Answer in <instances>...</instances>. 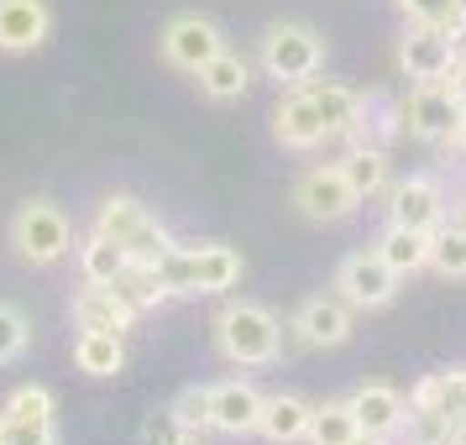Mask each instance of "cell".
I'll return each instance as SVG.
<instances>
[{
  "label": "cell",
  "mask_w": 466,
  "mask_h": 445,
  "mask_svg": "<svg viewBox=\"0 0 466 445\" xmlns=\"http://www.w3.org/2000/svg\"><path fill=\"white\" fill-rule=\"evenodd\" d=\"M215 346L236 367H273L278 351H283V325H278V315L268 304L236 298V304H226L215 315Z\"/></svg>",
  "instance_id": "6da1fadb"
},
{
  "label": "cell",
  "mask_w": 466,
  "mask_h": 445,
  "mask_svg": "<svg viewBox=\"0 0 466 445\" xmlns=\"http://www.w3.org/2000/svg\"><path fill=\"white\" fill-rule=\"evenodd\" d=\"M257 64L268 79L278 85H309L325 64V37H319L309 22H273L262 32V47H257Z\"/></svg>",
  "instance_id": "7a4b0ae2"
},
{
  "label": "cell",
  "mask_w": 466,
  "mask_h": 445,
  "mask_svg": "<svg viewBox=\"0 0 466 445\" xmlns=\"http://www.w3.org/2000/svg\"><path fill=\"white\" fill-rule=\"evenodd\" d=\"M11 247L32 268H53L74 247V226H68V215L53 199H26L16 210V220H11Z\"/></svg>",
  "instance_id": "3957f363"
},
{
  "label": "cell",
  "mask_w": 466,
  "mask_h": 445,
  "mask_svg": "<svg viewBox=\"0 0 466 445\" xmlns=\"http://www.w3.org/2000/svg\"><path fill=\"white\" fill-rule=\"evenodd\" d=\"M456 47H461V37H451V32H441V26H414L409 22V32L399 37L403 79H414V85H445L451 68H456V58H461Z\"/></svg>",
  "instance_id": "277c9868"
},
{
  "label": "cell",
  "mask_w": 466,
  "mask_h": 445,
  "mask_svg": "<svg viewBox=\"0 0 466 445\" xmlns=\"http://www.w3.org/2000/svg\"><path fill=\"white\" fill-rule=\"evenodd\" d=\"M336 294L346 298L351 309H388L393 294H399V273L378 257V247H372V252H351L336 268Z\"/></svg>",
  "instance_id": "5b68a950"
},
{
  "label": "cell",
  "mask_w": 466,
  "mask_h": 445,
  "mask_svg": "<svg viewBox=\"0 0 466 445\" xmlns=\"http://www.w3.org/2000/svg\"><path fill=\"white\" fill-rule=\"evenodd\" d=\"M0 414H5L11 445H58V399L43 382H22Z\"/></svg>",
  "instance_id": "8992f818"
},
{
  "label": "cell",
  "mask_w": 466,
  "mask_h": 445,
  "mask_svg": "<svg viewBox=\"0 0 466 445\" xmlns=\"http://www.w3.org/2000/svg\"><path fill=\"white\" fill-rule=\"evenodd\" d=\"M403 131L420 137V142H451L456 121H461V100L451 95V85H414L409 100L399 106Z\"/></svg>",
  "instance_id": "52a82bcc"
},
{
  "label": "cell",
  "mask_w": 466,
  "mask_h": 445,
  "mask_svg": "<svg viewBox=\"0 0 466 445\" xmlns=\"http://www.w3.org/2000/svg\"><path fill=\"white\" fill-rule=\"evenodd\" d=\"M163 58H168L173 68H184V74H199V68L210 64L215 53L226 47V32L210 22V16H199V11H189V16H173L168 26H163Z\"/></svg>",
  "instance_id": "ba28073f"
},
{
  "label": "cell",
  "mask_w": 466,
  "mask_h": 445,
  "mask_svg": "<svg viewBox=\"0 0 466 445\" xmlns=\"http://www.w3.org/2000/svg\"><path fill=\"white\" fill-rule=\"evenodd\" d=\"M294 205H299V215H304V220L330 226V220H346L361 199H357V189L346 184L340 163H330V168H309L304 178H299V184H294Z\"/></svg>",
  "instance_id": "9c48e42d"
},
{
  "label": "cell",
  "mask_w": 466,
  "mask_h": 445,
  "mask_svg": "<svg viewBox=\"0 0 466 445\" xmlns=\"http://www.w3.org/2000/svg\"><path fill=\"white\" fill-rule=\"evenodd\" d=\"M388 226H409V231H435L445 226V189L430 173H409L388 189Z\"/></svg>",
  "instance_id": "30bf717a"
},
{
  "label": "cell",
  "mask_w": 466,
  "mask_h": 445,
  "mask_svg": "<svg viewBox=\"0 0 466 445\" xmlns=\"http://www.w3.org/2000/svg\"><path fill=\"white\" fill-rule=\"evenodd\" d=\"M273 137H278L289 152H315L319 142H330V137H325V121H319L315 95H309L304 85H294L283 100H278V110H273Z\"/></svg>",
  "instance_id": "8fae6325"
},
{
  "label": "cell",
  "mask_w": 466,
  "mask_h": 445,
  "mask_svg": "<svg viewBox=\"0 0 466 445\" xmlns=\"http://www.w3.org/2000/svg\"><path fill=\"white\" fill-rule=\"evenodd\" d=\"M53 37L47 0H0V53H37Z\"/></svg>",
  "instance_id": "7c38bea8"
},
{
  "label": "cell",
  "mask_w": 466,
  "mask_h": 445,
  "mask_svg": "<svg viewBox=\"0 0 466 445\" xmlns=\"http://www.w3.org/2000/svg\"><path fill=\"white\" fill-rule=\"evenodd\" d=\"M294 330L304 346H340V340H351V304L340 294L304 298L294 315Z\"/></svg>",
  "instance_id": "4fadbf2b"
},
{
  "label": "cell",
  "mask_w": 466,
  "mask_h": 445,
  "mask_svg": "<svg viewBox=\"0 0 466 445\" xmlns=\"http://www.w3.org/2000/svg\"><path fill=\"white\" fill-rule=\"evenodd\" d=\"M74 325L79 330H116V336H127L137 325V309L116 294V283H85L74 294Z\"/></svg>",
  "instance_id": "5bb4252c"
},
{
  "label": "cell",
  "mask_w": 466,
  "mask_h": 445,
  "mask_svg": "<svg viewBox=\"0 0 466 445\" xmlns=\"http://www.w3.org/2000/svg\"><path fill=\"white\" fill-rule=\"evenodd\" d=\"M351 414H357V424L372 430V435H403V424H409V399H403L393 382H361L357 393H351Z\"/></svg>",
  "instance_id": "9a60e30c"
},
{
  "label": "cell",
  "mask_w": 466,
  "mask_h": 445,
  "mask_svg": "<svg viewBox=\"0 0 466 445\" xmlns=\"http://www.w3.org/2000/svg\"><path fill=\"white\" fill-rule=\"evenodd\" d=\"M215 430L220 435H252L262 424V393H257L247 378H231V382H215Z\"/></svg>",
  "instance_id": "2e32d148"
},
{
  "label": "cell",
  "mask_w": 466,
  "mask_h": 445,
  "mask_svg": "<svg viewBox=\"0 0 466 445\" xmlns=\"http://www.w3.org/2000/svg\"><path fill=\"white\" fill-rule=\"evenodd\" d=\"M241 283V252L226 241H199L194 247V288L199 294H231Z\"/></svg>",
  "instance_id": "e0dca14e"
},
{
  "label": "cell",
  "mask_w": 466,
  "mask_h": 445,
  "mask_svg": "<svg viewBox=\"0 0 466 445\" xmlns=\"http://www.w3.org/2000/svg\"><path fill=\"white\" fill-rule=\"evenodd\" d=\"M309 403L299 399V393H278V399L262 403V424H257V435H268L273 445H294L309 435Z\"/></svg>",
  "instance_id": "ac0fdd59"
},
{
  "label": "cell",
  "mask_w": 466,
  "mask_h": 445,
  "mask_svg": "<svg viewBox=\"0 0 466 445\" xmlns=\"http://www.w3.org/2000/svg\"><path fill=\"white\" fill-rule=\"evenodd\" d=\"M74 361H79L85 378H116L127 367V340L116 336V330H79Z\"/></svg>",
  "instance_id": "d6986e66"
},
{
  "label": "cell",
  "mask_w": 466,
  "mask_h": 445,
  "mask_svg": "<svg viewBox=\"0 0 466 445\" xmlns=\"http://www.w3.org/2000/svg\"><path fill=\"white\" fill-rule=\"evenodd\" d=\"M247 85H252V64H247L241 53H231V47H220L210 64L199 68V89H205L210 100H241Z\"/></svg>",
  "instance_id": "ffe728a7"
},
{
  "label": "cell",
  "mask_w": 466,
  "mask_h": 445,
  "mask_svg": "<svg viewBox=\"0 0 466 445\" xmlns=\"http://www.w3.org/2000/svg\"><path fill=\"white\" fill-rule=\"evenodd\" d=\"M378 257L393 268L399 278L420 273V268H430V231H409V226H388V231L378 236Z\"/></svg>",
  "instance_id": "44dd1931"
},
{
  "label": "cell",
  "mask_w": 466,
  "mask_h": 445,
  "mask_svg": "<svg viewBox=\"0 0 466 445\" xmlns=\"http://www.w3.org/2000/svg\"><path fill=\"white\" fill-rule=\"evenodd\" d=\"M304 89L315 95L319 121H325V137H346V131L357 126V106H361V95H357V89L336 85V79H309Z\"/></svg>",
  "instance_id": "7402d4cb"
},
{
  "label": "cell",
  "mask_w": 466,
  "mask_h": 445,
  "mask_svg": "<svg viewBox=\"0 0 466 445\" xmlns=\"http://www.w3.org/2000/svg\"><path fill=\"white\" fill-rule=\"evenodd\" d=\"M127 247L121 241H110V236L89 231L85 247H79V273H85V283H116V278L127 273Z\"/></svg>",
  "instance_id": "603a6c76"
},
{
  "label": "cell",
  "mask_w": 466,
  "mask_h": 445,
  "mask_svg": "<svg viewBox=\"0 0 466 445\" xmlns=\"http://www.w3.org/2000/svg\"><path fill=\"white\" fill-rule=\"evenodd\" d=\"M340 173L357 189V199H372L388 184V147H351L340 157Z\"/></svg>",
  "instance_id": "cb8c5ba5"
},
{
  "label": "cell",
  "mask_w": 466,
  "mask_h": 445,
  "mask_svg": "<svg viewBox=\"0 0 466 445\" xmlns=\"http://www.w3.org/2000/svg\"><path fill=\"white\" fill-rule=\"evenodd\" d=\"M357 430L361 424H357V414H351V399H330L309 414V435H304V440L309 445H346Z\"/></svg>",
  "instance_id": "d4e9b609"
},
{
  "label": "cell",
  "mask_w": 466,
  "mask_h": 445,
  "mask_svg": "<svg viewBox=\"0 0 466 445\" xmlns=\"http://www.w3.org/2000/svg\"><path fill=\"white\" fill-rule=\"evenodd\" d=\"M399 11L414 26H441L451 37H466V0H399Z\"/></svg>",
  "instance_id": "484cf974"
},
{
  "label": "cell",
  "mask_w": 466,
  "mask_h": 445,
  "mask_svg": "<svg viewBox=\"0 0 466 445\" xmlns=\"http://www.w3.org/2000/svg\"><path fill=\"white\" fill-rule=\"evenodd\" d=\"M142 220H147V210H142V199H131V194H110L106 205H100V215H95V231L127 247V241H131V231H137Z\"/></svg>",
  "instance_id": "4316f807"
},
{
  "label": "cell",
  "mask_w": 466,
  "mask_h": 445,
  "mask_svg": "<svg viewBox=\"0 0 466 445\" xmlns=\"http://www.w3.org/2000/svg\"><path fill=\"white\" fill-rule=\"evenodd\" d=\"M430 268L441 278H466V226H435L430 231Z\"/></svg>",
  "instance_id": "83f0119b"
},
{
  "label": "cell",
  "mask_w": 466,
  "mask_h": 445,
  "mask_svg": "<svg viewBox=\"0 0 466 445\" xmlns=\"http://www.w3.org/2000/svg\"><path fill=\"white\" fill-rule=\"evenodd\" d=\"M116 294L127 298L137 315H142V309H157V304H168V288L157 283V273H152V268H137V262H127V273L116 278Z\"/></svg>",
  "instance_id": "f1b7e54d"
},
{
  "label": "cell",
  "mask_w": 466,
  "mask_h": 445,
  "mask_svg": "<svg viewBox=\"0 0 466 445\" xmlns=\"http://www.w3.org/2000/svg\"><path fill=\"white\" fill-rule=\"evenodd\" d=\"M157 273V283L168 288V298H184V294H199L194 288V247H184V241H173V252L152 268Z\"/></svg>",
  "instance_id": "f546056e"
},
{
  "label": "cell",
  "mask_w": 466,
  "mask_h": 445,
  "mask_svg": "<svg viewBox=\"0 0 466 445\" xmlns=\"http://www.w3.org/2000/svg\"><path fill=\"white\" fill-rule=\"evenodd\" d=\"M168 252H173V236L163 231L152 215L142 220V226H137V231H131V241H127V257L137 262V268H157V262H163Z\"/></svg>",
  "instance_id": "4dcf8cb0"
},
{
  "label": "cell",
  "mask_w": 466,
  "mask_h": 445,
  "mask_svg": "<svg viewBox=\"0 0 466 445\" xmlns=\"http://www.w3.org/2000/svg\"><path fill=\"white\" fill-rule=\"evenodd\" d=\"M168 414L184 424V430H199V435H205V430H215V393L210 388H184V393L168 403Z\"/></svg>",
  "instance_id": "1f68e13d"
},
{
  "label": "cell",
  "mask_w": 466,
  "mask_h": 445,
  "mask_svg": "<svg viewBox=\"0 0 466 445\" xmlns=\"http://www.w3.org/2000/svg\"><path fill=\"white\" fill-rule=\"evenodd\" d=\"M26 346H32V319H26L16 304H5V298H0V367H5V361H16Z\"/></svg>",
  "instance_id": "d6a6232c"
},
{
  "label": "cell",
  "mask_w": 466,
  "mask_h": 445,
  "mask_svg": "<svg viewBox=\"0 0 466 445\" xmlns=\"http://www.w3.org/2000/svg\"><path fill=\"white\" fill-rule=\"evenodd\" d=\"M451 420H456V414H445V409H409L403 435L414 445H445L451 440Z\"/></svg>",
  "instance_id": "836d02e7"
},
{
  "label": "cell",
  "mask_w": 466,
  "mask_h": 445,
  "mask_svg": "<svg viewBox=\"0 0 466 445\" xmlns=\"http://www.w3.org/2000/svg\"><path fill=\"white\" fill-rule=\"evenodd\" d=\"M142 445H205V440H199V430H184V424L163 409V414H152V420L142 424Z\"/></svg>",
  "instance_id": "e575fe53"
},
{
  "label": "cell",
  "mask_w": 466,
  "mask_h": 445,
  "mask_svg": "<svg viewBox=\"0 0 466 445\" xmlns=\"http://www.w3.org/2000/svg\"><path fill=\"white\" fill-rule=\"evenodd\" d=\"M445 85H451V95H456V100L466 106V53L456 58V68H451V79H445Z\"/></svg>",
  "instance_id": "d590c367"
},
{
  "label": "cell",
  "mask_w": 466,
  "mask_h": 445,
  "mask_svg": "<svg viewBox=\"0 0 466 445\" xmlns=\"http://www.w3.org/2000/svg\"><path fill=\"white\" fill-rule=\"evenodd\" d=\"M346 445H393V435H372V430H357Z\"/></svg>",
  "instance_id": "8d00e7d4"
},
{
  "label": "cell",
  "mask_w": 466,
  "mask_h": 445,
  "mask_svg": "<svg viewBox=\"0 0 466 445\" xmlns=\"http://www.w3.org/2000/svg\"><path fill=\"white\" fill-rule=\"evenodd\" d=\"M451 147L466 152V106H461V121H456V137H451Z\"/></svg>",
  "instance_id": "74e56055"
},
{
  "label": "cell",
  "mask_w": 466,
  "mask_h": 445,
  "mask_svg": "<svg viewBox=\"0 0 466 445\" xmlns=\"http://www.w3.org/2000/svg\"><path fill=\"white\" fill-rule=\"evenodd\" d=\"M0 445H11V430H5V414H0Z\"/></svg>",
  "instance_id": "f35d334b"
}]
</instances>
